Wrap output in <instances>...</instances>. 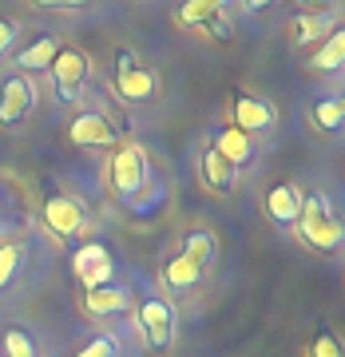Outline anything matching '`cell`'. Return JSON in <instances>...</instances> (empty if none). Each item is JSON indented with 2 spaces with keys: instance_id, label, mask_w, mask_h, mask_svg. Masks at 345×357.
I'll return each mask as SVG.
<instances>
[{
  "instance_id": "obj_1",
  "label": "cell",
  "mask_w": 345,
  "mask_h": 357,
  "mask_svg": "<svg viewBox=\"0 0 345 357\" xmlns=\"http://www.w3.org/2000/svg\"><path fill=\"white\" fill-rule=\"evenodd\" d=\"M298 234H302V243L314 246V250H337L345 238L342 222H337V215H333V206L325 195H306L302 199V211H298Z\"/></svg>"
},
{
  "instance_id": "obj_2",
  "label": "cell",
  "mask_w": 345,
  "mask_h": 357,
  "mask_svg": "<svg viewBox=\"0 0 345 357\" xmlns=\"http://www.w3.org/2000/svg\"><path fill=\"white\" fill-rule=\"evenodd\" d=\"M107 183L119 199H135L147 187V155L135 143H115L112 163H107Z\"/></svg>"
},
{
  "instance_id": "obj_3",
  "label": "cell",
  "mask_w": 345,
  "mask_h": 357,
  "mask_svg": "<svg viewBox=\"0 0 345 357\" xmlns=\"http://www.w3.org/2000/svg\"><path fill=\"white\" fill-rule=\"evenodd\" d=\"M52 72V84H56V100L60 103H76L79 91H84V84H88V56L79 48H72V44H60V52H56V60L48 64Z\"/></svg>"
},
{
  "instance_id": "obj_4",
  "label": "cell",
  "mask_w": 345,
  "mask_h": 357,
  "mask_svg": "<svg viewBox=\"0 0 345 357\" xmlns=\"http://www.w3.org/2000/svg\"><path fill=\"white\" fill-rule=\"evenodd\" d=\"M155 91H159V76H155L151 68L135 64V52L119 48V60H115V96L119 100H151Z\"/></svg>"
},
{
  "instance_id": "obj_5",
  "label": "cell",
  "mask_w": 345,
  "mask_h": 357,
  "mask_svg": "<svg viewBox=\"0 0 345 357\" xmlns=\"http://www.w3.org/2000/svg\"><path fill=\"white\" fill-rule=\"evenodd\" d=\"M139 333H143V342L151 345V349H171V342H175V306H171L167 298H159V294L143 298Z\"/></svg>"
},
{
  "instance_id": "obj_6",
  "label": "cell",
  "mask_w": 345,
  "mask_h": 357,
  "mask_svg": "<svg viewBox=\"0 0 345 357\" xmlns=\"http://www.w3.org/2000/svg\"><path fill=\"white\" fill-rule=\"evenodd\" d=\"M36 107V84L32 76L24 72H16L0 84V128H16V123H24L28 115Z\"/></svg>"
},
{
  "instance_id": "obj_7",
  "label": "cell",
  "mask_w": 345,
  "mask_h": 357,
  "mask_svg": "<svg viewBox=\"0 0 345 357\" xmlns=\"http://www.w3.org/2000/svg\"><path fill=\"white\" fill-rule=\"evenodd\" d=\"M72 270H76V278L84 282L88 290H95V286H107V282L115 278V258H112L107 246L88 243L72 255Z\"/></svg>"
},
{
  "instance_id": "obj_8",
  "label": "cell",
  "mask_w": 345,
  "mask_h": 357,
  "mask_svg": "<svg viewBox=\"0 0 345 357\" xmlns=\"http://www.w3.org/2000/svg\"><path fill=\"white\" fill-rule=\"evenodd\" d=\"M230 115H234V123L230 128H238L246 131L250 139H254L258 131H270L274 128V103H266L262 96H250V91H238L234 100H230Z\"/></svg>"
},
{
  "instance_id": "obj_9",
  "label": "cell",
  "mask_w": 345,
  "mask_h": 357,
  "mask_svg": "<svg viewBox=\"0 0 345 357\" xmlns=\"http://www.w3.org/2000/svg\"><path fill=\"white\" fill-rule=\"evenodd\" d=\"M44 222L56 238H76L79 230L88 227V215L72 195H48L44 199Z\"/></svg>"
},
{
  "instance_id": "obj_10",
  "label": "cell",
  "mask_w": 345,
  "mask_h": 357,
  "mask_svg": "<svg viewBox=\"0 0 345 357\" xmlns=\"http://www.w3.org/2000/svg\"><path fill=\"white\" fill-rule=\"evenodd\" d=\"M68 139L72 147H115L119 143V131L112 128V119L100 112H79L68 128Z\"/></svg>"
},
{
  "instance_id": "obj_11",
  "label": "cell",
  "mask_w": 345,
  "mask_h": 357,
  "mask_svg": "<svg viewBox=\"0 0 345 357\" xmlns=\"http://www.w3.org/2000/svg\"><path fill=\"white\" fill-rule=\"evenodd\" d=\"M262 206H266V218L274 227H294L298 211H302V195H298L294 183H274L262 199Z\"/></svg>"
},
{
  "instance_id": "obj_12",
  "label": "cell",
  "mask_w": 345,
  "mask_h": 357,
  "mask_svg": "<svg viewBox=\"0 0 345 357\" xmlns=\"http://www.w3.org/2000/svg\"><path fill=\"white\" fill-rule=\"evenodd\" d=\"M222 159H227L234 171H243V167H250L254 163V155H258V147H254V139L246 135V131H238V128H222L215 135V143H210Z\"/></svg>"
},
{
  "instance_id": "obj_13",
  "label": "cell",
  "mask_w": 345,
  "mask_h": 357,
  "mask_svg": "<svg viewBox=\"0 0 345 357\" xmlns=\"http://www.w3.org/2000/svg\"><path fill=\"white\" fill-rule=\"evenodd\" d=\"M128 310V286H95V290H84V314L88 318H115V314H123Z\"/></svg>"
},
{
  "instance_id": "obj_14",
  "label": "cell",
  "mask_w": 345,
  "mask_h": 357,
  "mask_svg": "<svg viewBox=\"0 0 345 357\" xmlns=\"http://www.w3.org/2000/svg\"><path fill=\"white\" fill-rule=\"evenodd\" d=\"M333 16L330 13H298L294 20H290V40H294L298 48H306V44H314V40H321V36H330L333 32Z\"/></svg>"
},
{
  "instance_id": "obj_15",
  "label": "cell",
  "mask_w": 345,
  "mask_h": 357,
  "mask_svg": "<svg viewBox=\"0 0 345 357\" xmlns=\"http://www.w3.org/2000/svg\"><path fill=\"white\" fill-rule=\"evenodd\" d=\"M199 171H203V183L210 187V191H218V195H230V191H234V183H238V171H234V167H230L215 147H206V151H203Z\"/></svg>"
},
{
  "instance_id": "obj_16",
  "label": "cell",
  "mask_w": 345,
  "mask_h": 357,
  "mask_svg": "<svg viewBox=\"0 0 345 357\" xmlns=\"http://www.w3.org/2000/svg\"><path fill=\"white\" fill-rule=\"evenodd\" d=\"M56 52H60V40L44 32V36H36L32 44H24V52L16 56V64H20L24 76H32V72H48V64L56 60Z\"/></svg>"
},
{
  "instance_id": "obj_17",
  "label": "cell",
  "mask_w": 345,
  "mask_h": 357,
  "mask_svg": "<svg viewBox=\"0 0 345 357\" xmlns=\"http://www.w3.org/2000/svg\"><path fill=\"white\" fill-rule=\"evenodd\" d=\"M203 274L206 270L199 262H191L187 255H175V258H167V266H163V286L167 290H194L203 282Z\"/></svg>"
},
{
  "instance_id": "obj_18",
  "label": "cell",
  "mask_w": 345,
  "mask_h": 357,
  "mask_svg": "<svg viewBox=\"0 0 345 357\" xmlns=\"http://www.w3.org/2000/svg\"><path fill=\"white\" fill-rule=\"evenodd\" d=\"M179 255H187L191 262H199V266L206 270L218 258V238L206 227H194V230H187V234H183V250H179Z\"/></svg>"
},
{
  "instance_id": "obj_19",
  "label": "cell",
  "mask_w": 345,
  "mask_h": 357,
  "mask_svg": "<svg viewBox=\"0 0 345 357\" xmlns=\"http://www.w3.org/2000/svg\"><path fill=\"white\" fill-rule=\"evenodd\" d=\"M234 0H187L179 8V24L183 28H203L210 16H222Z\"/></svg>"
},
{
  "instance_id": "obj_20",
  "label": "cell",
  "mask_w": 345,
  "mask_h": 357,
  "mask_svg": "<svg viewBox=\"0 0 345 357\" xmlns=\"http://www.w3.org/2000/svg\"><path fill=\"white\" fill-rule=\"evenodd\" d=\"M309 119H314V128L318 131H342L345 123V100L342 96H325L309 107Z\"/></svg>"
},
{
  "instance_id": "obj_21",
  "label": "cell",
  "mask_w": 345,
  "mask_h": 357,
  "mask_svg": "<svg viewBox=\"0 0 345 357\" xmlns=\"http://www.w3.org/2000/svg\"><path fill=\"white\" fill-rule=\"evenodd\" d=\"M342 64H345V32L333 28L330 36H325V44L314 52V72H337Z\"/></svg>"
},
{
  "instance_id": "obj_22",
  "label": "cell",
  "mask_w": 345,
  "mask_h": 357,
  "mask_svg": "<svg viewBox=\"0 0 345 357\" xmlns=\"http://www.w3.org/2000/svg\"><path fill=\"white\" fill-rule=\"evenodd\" d=\"M0 342H4V354H0V357H40L36 337H32L24 326H16V321H8V326H4Z\"/></svg>"
},
{
  "instance_id": "obj_23",
  "label": "cell",
  "mask_w": 345,
  "mask_h": 357,
  "mask_svg": "<svg viewBox=\"0 0 345 357\" xmlns=\"http://www.w3.org/2000/svg\"><path fill=\"white\" fill-rule=\"evenodd\" d=\"M20 262H24V246L20 243H4L0 246V290L13 286V278L20 274Z\"/></svg>"
},
{
  "instance_id": "obj_24",
  "label": "cell",
  "mask_w": 345,
  "mask_h": 357,
  "mask_svg": "<svg viewBox=\"0 0 345 357\" xmlns=\"http://www.w3.org/2000/svg\"><path fill=\"white\" fill-rule=\"evenodd\" d=\"M72 357H119V337H115V333H95V337H88Z\"/></svg>"
},
{
  "instance_id": "obj_25",
  "label": "cell",
  "mask_w": 345,
  "mask_h": 357,
  "mask_svg": "<svg viewBox=\"0 0 345 357\" xmlns=\"http://www.w3.org/2000/svg\"><path fill=\"white\" fill-rule=\"evenodd\" d=\"M309 357H345L342 354V342H337V333H333L330 326H321V330L314 333V342H309Z\"/></svg>"
},
{
  "instance_id": "obj_26",
  "label": "cell",
  "mask_w": 345,
  "mask_h": 357,
  "mask_svg": "<svg viewBox=\"0 0 345 357\" xmlns=\"http://www.w3.org/2000/svg\"><path fill=\"white\" fill-rule=\"evenodd\" d=\"M203 28H206V32H210L215 40H222V44H227V40L234 36V24H230V16H227V13H222V16H210V20H206Z\"/></svg>"
},
{
  "instance_id": "obj_27",
  "label": "cell",
  "mask_w": 345,
  "mask_h": 357,
  "mask_svg": "<svg viewBox=\"0 0 345 357\" xmlns=\"http://www.w3.org/2000/svg\"><path fill=\"white\" fill-rule=\"evenodd\" d=\"M16 36H20V24H16L13 16H0V56L13 48V40H16Z\"/></svg>"
},
{
  "instance_id": "obj_28",
  "label": "cell",
  "mask_w": 345,
  "mask_h": 357,
  "mask_svg": "<svg viewBox=\"0 0 345 357\" xmlns=\"http://www.w3.org/2000/svg\"><path fill=\"white\" fill-rule=\"evenodd\" d=\"M36 8H84V4H91V0H32Z\"/></svg>"
},
{
  "instance_id": "obj_29",
  "label": "cell",
  "mask_w": 345,
  "mask_h": 357,
  "mask_svg": "<svg viewBox=\"0 0 345 357\" xmlns=\"http://www.w3.org/2000/svg\"><path fill=\"white\" fill-rule=\"evenodd\" d=\"M246 8H250V13H266V8H274V4H278V0H243Z\"/></svg>"
},
{
  "instance_id": "obj_30",
  "label": "cell",
  "mask_w": 345,
  "mask_h": 357,
  "mask_svg": "<svg viewBox=\"0 0 345 357\" xmlns=\"http://www.w3.org/2000/svg\"><path fill=\"white\" fill-rule=\"evenodd\" d=\"M330 4H333V0H306V8H309V13H325Z\"/></svg>"
}]
</instances>
